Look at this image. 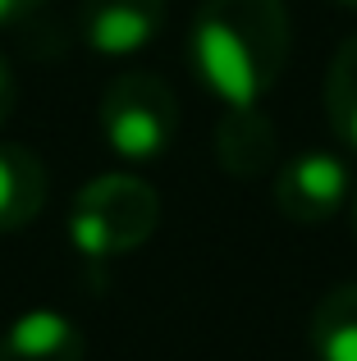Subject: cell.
<instances>
[{"mask_svg": "<svg viewBox=\"0 0 357 361\" xmlns=\"http://www.w3.org/2000/svg\"><path fill=\"white\" fill-rule=\"evenodd\" d=\"M284 0H202L188 27V64L224 110L261 106L289 64Z\"/></svg>", "mask_w": 357, "mask_h": 361, "instance_id": "obj_1", "label": "cell"}, {"mask_svg": "<svg viewBox=\"0 0 357 361\" xmlns=\"http://www.w3.org/2000/svg\"><path fill=\"white\" fill-rule=\"evenodd\" d=\"M161 224V192L138 174H97L78 188L69 206V233L73 252L92 265H110L119 256H133L152 243Z\"/></svg>", "mask_w": 357, "mask_h": 361, "instance_id": "obj_2", "label": "cell"}, {"mask_svg": "<svg viewBox=\"0 0 357 361\" xmlns=\"http://www.w3.org/2000/svg\"><path fill=\"white\" fill-rule=\"evenodd\" d=\"M97 128L119 160H161L178 137V101L170 82L147 69H124L106 82L97 101Z\"/></svg>", "mask_w": 357, "mask_h": 361, "instance_id": "obj_3", "label": "cell"}, {"mask_svg": "<svg viewBox=\"0 0 357 361\" xmlns=\"http://www.w3.org/2000/svg\"><path fill=\"white\" fill-rule=\"evenodd\" d=\"M353 178L334 151H303L275 174V206L294 224H325L349 206Z\"/></svg>", "mask_w": 357, "mask_h": 361, "instance_id": "obj_4", "label": "cell"}, {"mask_svg": "<svg viewBox=\"0 0 357 361\" xmlns=\"http://www.w3.org/2000/svg\"><path fill=\"white\" fill-rule=\"evenodd\" d=\"M78 42L101 60H133L161 37L165 0H78Z\"/></svg>", "mask_w": 357, "mask_h": 361, "instance_id": "obj_5", "label": "cell"}, {"mask_svg": "<svg viewBox=\"0 0 357 361\" xmlns=\"http://www.w3.org/2000/svg\"><path fill=\"white\" fill-rule=\"evenodd\" d=\"M87 338L64 311L32 307L0 329V361H83Z\"/></svg>", "mask_w": 357, "mask_h": 361, "instance_id": "obj_6", "label": "cell"}, {"mask_svg": "<svg viewBox=\"0 0 357 361\" xmlns=\"http://www.w3.org/2000/svg\"><path fill=\"white\" fill-rule=\"evenodd\" d=\"M279 156V137L275 123L266 119L261 106L248 110H224L220 128H215V160L224 165L229 178H261L275 169Z\"/></svg>", "mask_w": 357, "mask_h": 361, "instance_id": "obj_7", "label": "cell"}, {"mask_svg": "<svg viewBox=\"0 0 357 361\" xmlns=\"http://www.w3.org/2000/svg\"><path fill=\"white\" fill-rule=\"evenodd\" d=\"M51 192V174H46L42 156L18 142H0V233H18L32 224Z\"/></svg>", "mask_w": 357, "mask_h": 361, "instance_id": "obj_8", "label": "cell"}, {"mask_svg": "<svg viewBox=\"0 0 357 361\" xmlns=\"http://www.w3.org/2000/svg\"><path fill=\"white\" fill-rule=\"evenodd\" d=\"M307 338L316 361H357V283H339L316 302Z\"/></svg>", "mask_w": 357, "mask_h": 361, "instance_id": "obj_9", "label": "cell"}, {"mask_svg": "<svg viewBox=\"0 0 357 361\" xmlns=\"http://www.w3.org/2000/svg\"><path fill=\"white\" fill-rule=\"evenodd\" d=\"M325 115H330L334 137L357 151V37L334 51V64L325 73Z\"/></svg>", "mask_w": 357, "mask_h": 361, "instance_id": "obj_10", "label": "cell"}, {"mask_svg": "<svg viewBox=\"0 0 357 361\" xmlns=\"http://www.w3.org/2000/svg\"><path fill=\"white\" fill-rule=\"evenodd\" d=\"M14 106H18V78H14V64H9V55L0 51V128L9 123Z\"/></svg>", "mask_w": 357, "mask_h": 361, "instance_id": "obj_11", "label": "cell"}, {"mask_svg": "<svg viewBox=\"0 0 357 361\" xmlns=\"http://www.w3.org/2000/svg\"><path fill=\"white\" fill-rule=\"evenodd\" d=\"M51 5V0H0V27H23L32 14H42V9Z\"/></svg>", "mask_w": 357, "mask_h": 361, "instance_id": "obj_12", "label": "cell"}, {"mask_svg": "<svg viewBox=\"0 0 357 361\" xmlns=\"http://www.w3.org/2000/svg\"><path fill=\"white\" fill-rule=\"evenodd\" d=\"M349 220H353V233H357V188H353V197H349Z\"/></svg>", "mask_w": 357, "mask_h": 361, "instance_id": "obj_13", "label": "cell"}, {"mask_svg": "<svg viewBox=\"0 0 357 361\" xmlns=\"http://www.w3.org/2000/svg\"><path fill=\"white\" fill-rule=\"evenodd\" d=\"M334 5H344V9H357V0H334Z\"/></svg>", "mask_w": 357, "mask_h": 361, "instance_id": "obj_14", "label": "cell"}]
</instances>
